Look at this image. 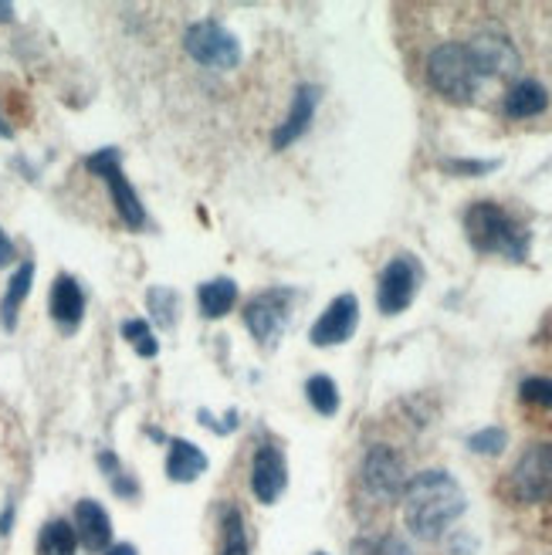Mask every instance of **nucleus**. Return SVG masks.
I'll list each match as a JSON object with an SVG mask.
<instances>
[{
  "label": "nucleus",
  "instance_id": "3",
  "mask_svg": "<svg viewBox=\"0 0 552 555\" xmlns=\"http://www.w3.org/2000/svg\"><path fill=\"white\" fill-rule=\"evenodd\" d=\"M427 81H431V89L440 99H448L454 105H464V102H472L478 95L485 78L478 75L467 44L445 41V44H437L427 54Z\"/></svg>",
  "mask_w": 552,
  "mask_h": 555
},
{
  "label": "nucleus",
  "instance_id": "30",
  "mask_svg": "<svg viewBox=\"0 0 552 555\" xmlns=\"http://www.w3.org/2000/svg\"><path fill=\"white\" fill-rule=\"evenodd\" d=\"M14 258H17V251H14V241L4 234V228H0V268H8Z\"/></svg>",
  "mask_w": 552,
  "mask_h": 555
},
{
  "label": "nucleus",
  "instance_id": "23",
  "mask_svg": "<svg viewBox=\"0 0 552 555\" xmlns=\"http://www.w3.org/2000/svg\"><path fill=\"white\" fill-rule=\"evenodd\" d=\"M146 305H150V315L159 328H174L177 315H180V295L174 288H150L146 292Z\"/></svg>",
  "mask_w": 552,
  "mask_h": 555
},
{
  "label": "nucleus",
  "instance_id": "8",
  "mask_svg": "<svg viewBox=\"0 0 552 555\" xmlns=\"http://www.w3.org/2000/svg\"><path fill=\"white\" fill-rule=\"evenodd\" d=\"M86 166L105 180L108 193H113V204H116V214L123 217V224L132 228V231H140L146 228V210H143V201L136 197V190L132 183L126 180L123 173V163H119V150H99L86 159Z\"/></svg>",
  "mask_w": 552,
  "mask_h": 555
},
{
  "label": "nucleus",
  "instance_id": "28",
  "mask_svg": "<svg viewBox=\"0 0 552 555\" xmlns=\"http://www.w3.org/2000/svg\"><path fill=\"white\" fill-rule=\"evenodd\" d=\"M373 555H413L410 542L403 535H383L373 548Z\"/></svg>",
  "mask_w": 552,
  "mask_h": 555
},
{
  "label": "nucleus",
  "instance_id": "20",
  "mask_svg": "<svg viewBox=\"0 0 552 555\" xmlns=\"http://www.w3.org/2000/svg\"><path fill=\"white\" fill-rule=\"evenodd\" d=\"M75 552H78L75 525L65 518H51L38 535V555H75Z\"/></svg>",
  "mask_w": 552,
  "mask_h": 555
},
{
  "label": "nucleus",
  "instance_id": "25",
  "mask_svg": "<svg viewBox=\"0 0 552 555\" xmlns=\"http://www.w3.org/2000/svg\"><path fill=\"white\" fill-rule=\"evenodd\" d=\"M505 443H509V434L502 427H485L478 434L467 437V451L472 454H485V457H495V454H502L505 451Z\"/></svg>",
  "mask_w": 552,
  "mask_h": 555
},
{
  "label": "nucleus",
  "instance_id": "31",
  "mask_svg": "<svg viewBox=\"0 0 552 555\" xmlns=\"http://www.w3.org/2000/svg\"><path fill=\"white\" fill-rule=\"evenodd\" d=\"M11 17H14V4H4V0H0V24L11 21Z\"/></svg>",
  "mask_w": 552,
  "mask_h": 555
},
{
  "label": "nucleus",
  "instance_id": "10",
  "mask_svg": "<svg viewBox=\"0 0 552 555\" xmlns=\"http://www.w3.org/2000/svg\"><path fill=\"white\" fill-rule=\"evenodd\" d=\"M467 51H472V62L482 78H512L522 65L518 48L502 31H478L467 41Z\"/></svg>",
  "mask_w": 552,
  "mask_h": 555
},
{
  "label": "nucleus",
  "instance_id": "29",
  "mask_svg": "<svg viewBox=\"0 0 552 555\" xmlns=\"http://www.w3.org/2000/svg\"><path fill=\"white\" fill-rule=\"evenodd\" d=\"M197 416H201V424L214 427L217 434H231V430L238 427V413H234V410H228V416H224V421H214V413H207V410H201Z\"/></svg>",
  "mask_w": 552,
  "mask_h": 555
},
{
  "label": "nucleus",
  "instance_id": "12",
  "mask_svg": "<svg viewBox=\"0 0 552 555\" xmlns=\"http://www.w3.org/2000/svg\"><path fill=\"white\" fill-rule=\"evenodd\" d=\"M252 488L261 505H274L282 498V491L288 488V464L274 443L258 448L255 464H252Z\"/></svg>",
  "mask_w": 552,
  "mask_h": 555
},
{
  "label": "nucleus",
  "instance_id": "9",
  "mask_svg": "<svg viewBox=\"0 0 552 555\" xmlns=\"http://www.w3.org/2000/svg\"><path fill=\"white\" fill-rule=\"evenodd\" d=\"M407 467L394 448H370L363 457V488L376 502H394L407 488Z\"/></svg>",
  "mask_w": 552,
  "mask_h": 555
},
{
  "label": "nucleus",
  "instance_id": "21",
  "mask_svg": "<svg viewBox=\"0 0 552 555\" xmlns=\"http://www.w3.org/2000/svg\"><path fill=\"white\" fill-rule=\"evenodd\" d=\"M220 555H252V542H247V529L238 508L220 512Z\"/></svg>",
  "mask_w": 552,
  "mask_h": 555
},
{
  "label": "nucleus",
  "instance_id": "11",
  "mask_svg": "<svg viewBox=\"0 0 552 555\" xmlns=\"http://www.w3.org/2000/svg\"><path fill=\"white\" fill-rule=\"evenodd\" d=\"M356 325H360V298L346 292L329 301V309L316 319V325L309 328V343L319 349L343 346L346 339H352Z\"/></svg>",
  "mask_w": 552,
  "mask_h": 555
},
{
  "label": "nucleus",
  "instance_id": "14",
  "mask_svg": "<svg viewBox=\"0 0 552 555\" xmlns=\"http://www.w3.org/2000/svg\"><path fill=\"white\" fill-rule=\"evenodd\" d=\"M51 319L59 322L62 332H75L81 325V315H86V292L75 282L72 274H59L51 285Z\"/></svg>",
  "mask_w": 552,
  "mask_h": 555
},
{
  "label": "nucleus",
  "instance_id": "15",
  "mask_svg": "<svg viewBox=\"0 0 552 555\" xmlns=\"http://www.w3.org/2000/svg\"><path fill=\"white\" fill-rule=\"evenodd\" d=\"M75 535L92 552L113 548V521H108V515L99 502H89L86 498V502L75 505Z\"/></svg>",
  "mask_w": 552,
  "mask_h": 555
},
{
  "label": "nucleus",
  "instance_id": "24",
  "mask_svg": "<svg viewBox=\"0 0 552 555\" xmlns=\"http://www.w3.org/2000/svg\"><path fill=\"white\" fill-rule=\"evenodd\" d=\"M123 339L140 352V356H146V359H153L156 352H159V346H156V336H153V325L146 322V319H126L123 322Z\"/></svg>",
  "mask_w": 552,
  "mask_h": 555
},
{
  "label": "nucleus",
  "instance_id": "33",
  "mask_svg": "<svg viewBox=\"0 0 552 555\" xmlns=\"http://www.w3.org/2000/svg\"><path fill=\"white\" fill-rule=\"evenodd\" d=\"M14 132H11V126H8V119L4 116H0V139H11Z\"/></svg>",
  "mask_w": 552,
  "mask_h": 555
},
{
  "label": "nucleus",
  "instance_id": "4",
  "mask_svg": "<svg viewBox=\"0 0 552 555\" xmlns=\"http://www.w3.org/2000/svg\"><path fill=\"white\" fill-rule=\"evenodd\" d=\"M183 51L201 68L231 72L241 65V41L220 21H197L183 31Z\"/></svg>",
  "mask_w": 552,
  "mask_h": 555
},
{
  "label": "nucleus",
  "instance_id": "17",
  "mask_svg": "<svg viewBox=\"0 0 552 555\" xmlns=\"http://www.w3.org/2000/svg\"><path fill=\"white\" fill-rule=\"evenodd\" d=\"M207 470V454L190 440H170V454H167V475L177 485L197 481Z\"/></svg>",
  "mask_w": 552,
  "mask_h": 555
},
{
  "label": "nucleus",
  "instance_id": "16",
  "mask_svg": "<svg viewBox=\"0 0 552 555\" xmlns=\"http://www.w3.org/2000/svg\"><path fill=\"white\" fill-rule=\"evenodd\" d=\"M545 105H549V92L536 78H518L515 86L505 92V116L509 119H532V116L545 113Z\"/></svg>",
  "mask_w": 552,
  "mask_h": 555
},
{
  "label": "nucleus",
  "instance_id": "26",
  "mask_svg": "<svg viewBox=\"0 0 552 555\" xmlns=\"http://www.w3.org/2000/svg\"><path fill=\"white\" fill-rule=\"evenodd\" d=\"M518 397L526 403H536V406H549L552 410V379L549 376H532L518 386Z\"/></svg>",
  "mask_w": 552,
  "mask_h": 555
},
{
  "label": "nucleus",
  "instance_id": "1",
  "mask_svg": "<svg viewBox=\"0 0 552 555\" xmlns=\"http://www.w3.org/2000/svg\"><path fill=\"white\" fill-rule=\"evenodd\" d=\"M464 508H467V498L448 470H421V475L410 478L403 488V521H407V529L424 542L445 535L464 515Z\"/></svg>",
  "mask_w": 552,
  "mask_h": 555
},
{
  "label": "nucleus",
  "instance_id": "32",
  "mask_svg": "<svg viewBox=\"0 0 552 555\" xmlns=\"http://www.w3.org/2000/svg\"><path fill=\"white\" fill-rule=\"evenodd\" d=\"M105 555H136V548L132 545H113Z\"/></svg>",
  "mask_w": 552,
  "mask_h": 555
},
{
  "label": "nucleus",
  "instance_id": "18",
  "mask_svg": "<svg viewBox=\"0 0 552 555\" xmlns=\"http://www.w3.org/2000/svg\"><path fill=\"white\" fill-rule=\"evenodd\" d=\"M31 282H35V261H21L17 271H14V278H11V285H8L4 301H0V319H4V328L8 332H14V325H17V312H21V305L27 301Z\"/></svg>",
  "mask_w": 552,
  "mask_h": 555
},
{
  "label": "nucleus",
  "instance_id": "7",
  "mask_svg": "<svg viewBox=\"0 0 552 555\" xmlns=\"http://www.w3.org/2000/svg\"><path fill=\"white\" fill-rule=\"evenodd\" d=\"M424 282V271L421 261L413 255H397L386 261L383 274H380V285H376V309L383 315H400L407 312L413 298H418V288Z\"/></svg>",
  "mask_w": 552,
  "mask_h": 555
},
{
  "label": "nucleus",
  "instance_id": "5",
  "mask_svg": "<svg viewBox=\"0 0 552 555\" xmlns=\"http://www.w3.org/2000/svg\"><path fill=\"white\" fill-rule=\"evenodd\" d=\"M292 305H295V295L288 288L261 292V295H255L252 301L244 305V325L255 336L258 346L274 349L282 343L285 328L292 322Z\"/></svg>",
  "mask_w": 552,
  "mask_h": 555
},
{
  "label": "nucleus",
  "instance_id": "22",
  "mask_svg": "<svg viewBox=\"0 0 552 555\" xmlns=\"http://www.w3.org/2000/svg\"><path fill=\"white\" fill-rule=\"evenodd\" d=\"M306 397H309V403H312L316 413H322V416H336V410H339V386H336V379H329V376L316 373V376L306 383Z\"/></svg>",
  "mask_w": 552,
  "mask_h": 555
},
{
  "label": "nucleus",
  "instance_id": "27",
  "mask_svg": "<svg viewBox=\"0 0 552 555\" xmlns=\"http://www.w3.org/2000/svg\"><path fill=\"white\" fill-rule=\"evenodd\" d=\"M445 170L448 173H464V177H482V173H491L499 170V163H485V159H445Z\"/></svg>",
  "mask_w": 552,
  "mask_h": 555
},
{
  "label": "nucleus",
  "instance_id": "34",
  "mask_svg": "<svg viewBox=\"0 0 552 555\" xmlns=\"http://www.w3.org/2000/svg\"><path fill=\"white\" fill-rule=\"evenodd\" d=\"M316 555H325V552H316Z\"/></svg>",
  "mask_w": 552,
  "mask_h": 555
},
{
  "label": "nucleus",
  "instance_id": "19",
  "mask_svg": "<svg viewBox=\"0 0 552 555\" xmlns=\"http://www.w3.org/2000/svg\"><path fill=\"white\" fill-rule=\"evenodd\" d=\"M197 301L207 319H224L238 301V285L231 278H214V282H204L197 288Z\"/></svg>",
  "mask_w": 552,
  "mask_h": 555
},
{
  "label": "nucleus",
  "instance_id": "6",
  "mask_svg": "<svg viewBox=\"0 0 552 555\" xmlns=\"http://www.w3.org/2000/svg\"><path fill=\"white\" fill-rule=\"evenodd\" d=\"M509 491L522 505H539L552 498V443H532L509 470Z\"/></svg>",
  "mask_w": 552,
  "mask_h": 555
},
{
  "label": "nucleus",
  "instance_id": "2",
  "mask_svg": "<svg viewBox=\"0 0 552 555\" xmlns=\"http://www.w3.org/2000/svg\"><path fill=\"white\" fill-rule=\"evenodd\" d=\"M464 234L482 255H502L509 261L529 258V244H532L529 228L491 201H478L464 210Z\"/></svg>",
  "mask_w": 552,
  "mask_h": 555
},
{
  "label": "nucleus",
  "instance_id": "13",
  "mask_svg": "<svg viewBox=\"0 0 552 555\" xmlns=\"http://www.w3.org/2000/svg\"><path fill=\"white\" fill-rule=\"evenodd\" d=\"M316 108H319V89L316 86H298L292 102H288V116L282 119V126L274 129V135H271V146L285 150V146L298 143V139L306 135V129L312 126Z\"/></svg>",
  "mask_w": 552,
  "mask_h": 555
}]
</instances>
